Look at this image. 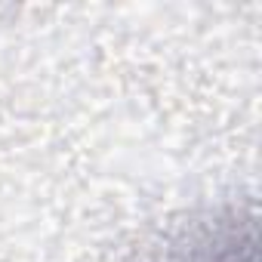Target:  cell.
<instances>
[{
    "label": "cell",
    "mask_w": 262,
    "mask_h": 262,
    "mask_svg": "<svg viewBox=\"0 0 262 262\" xmlns=\"http://www.w3.org/2000/svg\"><path fill=\"white\" fill-rule=\"evenodd\" d=\"M173 262H259L253 216L231 210L188 234Z\"/></svg>",
    "instance_id": "1"
}]
</instances>
